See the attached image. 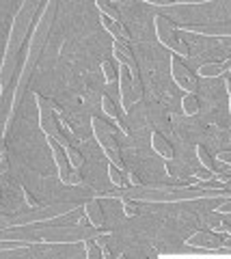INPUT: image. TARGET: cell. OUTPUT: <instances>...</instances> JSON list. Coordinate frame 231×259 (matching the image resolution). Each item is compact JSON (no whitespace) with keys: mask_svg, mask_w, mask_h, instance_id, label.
I'll return each instance as SVG.
<instances>
[{"mask_svg":"<svg viewBox=\"0 0 231 259\" xmlns=\"http://www.w3.org/2000/svg\"><path fill=\"white\" fill-rule=\"evenodd\" d=\"M54 15H57V3H54V0H48V3L43 5L41 13H39V18H37L33 35H30V46H28V52H26V61H24V67H22L20 76H18V87H15V91H13L11 108H9V115H7V121H5V130H3L5 139H7V134L11 132V125H13L15 115H18V110H20L22 97H24V93H26V89H28L30 76H33V71L37 67L39 59H41V52H43V48H45L48 35H50Z\"/></svg>","mask_w":231,"mask_h":259,"instance_id":"1","label":"cell"},{"mask_svg":"<svg viewBox=\"0 0 231 259\" xmlns=\"http://www.w3.org/2000/svg\"><path fill=\"white\" fill-rule=\"evenodd\" d=\"M117 199H136L138 203H179V201H199L212 197L229 199L225 188H197V186H132L117 194H108Z\"/></svg>","mask_w":231,"mask_h":259,"instance_id":"2","label":"cell"},{"mask_svg":"<svg viewBox=\"0 0 231 259\" xmlns=\"http://www.w3.org/2000/svg\"><path fill=\"white\" fill-rule=\"evenodd\" d=\"M39 7H41L39 0H24L20 5L18 13L13 15L11 30H9V37H7L5 56H3V63H0V93H5L11 84L15 67H18V54L22 50L24 41H26V35H28L30 26H33L35 13H37Z\"/></svg>","mask_w":231,"mask_h":259,"instance_id":"3","label":"cell"},{"mask_svg":"<svg viewBox=\"0 0 231 259\" xmlns=\"http://www.w3.org/2000/svg\"><path fill=\"white\" fill-rule=\"evenodd\" d=\"M41 244H78L84 240H95L100 236L102 227L93 225H74V227H39L33 229Z\"/></svg>","mask_w":231,"mask_h":259,"instance_id":"4","label":"cell"},{"mask_svg":"<svg viewBox=\"0 0 231 259\" xmlns=\"http://www.w3.org/2000/svg\"><path fill=\"white\" fill-rule=\"evenodd\" d=\"M76 209H80V203H52L45 207H33V212H28V214L0 216V229H18V227H30L35 223L54 221V218L74 214Z\"/></svg>","mask_w":231,"mask_h":259,"instance_id":"5","label":"cell"},{"mask_svg":"<svg viewBox=\"0 0 231 259\" xmlns=\"http://www.w3.org/2000/svg\"><path fill=\"white\" fill-rule=\"evenodd\" d=\"M91 127H93L95 141H98L100 147L104 149V156L108 158V162L115 164L121 173H125V164H123L121 153H119V147H117V141H115V130L108 123H104V119H100V117L91 119Z\"/></svg>","mask_w":231,"mask_h":259,"instance_id":"6","label":"cell"},{"mask_svg":"<svg viewBox=\"0 0 231 259\" xmlns=\"http://www.w3.org/2000/svg\"><path fill=\"white\" fill-rule=\"evenodd\" d=\"M154 26H156V37H158V41H160L164 48L173 50L175 56H179V59H186V56L190 54L186 41L177 35V30H179V28L175 26V24H173L169 18H166V15L156 13Z\"/></svg>","mask_w":231,"mask_h":259,"instance_id":"7","label":"cell"},{"mask_svg":"<svg viewBox=\"0 0 231 259\" xmlns=\"http://www.w3.org/2000/svg\"><path fill=\"white\" fill-rule=\"evenodd\" d=\"M35 104H37V110H39V127H41V132H43L45 136H50V139H54V141L61 145V147H67L69 141L61 134V130H59V119H57V115L52 112V108L48 106V100H45L43 95L35 93Z\"/></svg>","mask_w":231,"mask_h":259,"instance_id":"8","label":"cell"},{"mask_svg":"<svg viewBox=\"0 0 231 259\" xmlns=\"http://www.w3.org/2000/svg\"><path fill=\"white\" fill-rule=\"evenodd\" d=\"M171 76L175 80V84H177L179 89H184L186 93L195 95L197 93V87H199V80L197 76L190 71L184 63H181L179 56H173L171 59Z\"/></svg>","mask_w":231,"mask_h":259,"instance_id":"9","label":"cell"},{"mask_svg":"<svg viewBox=\"0 0 231 259\" xmlns=\"http://www.w3.org/2000/svg\"><path fill=\"white\" fill-rule=\"evenodd\" d=\"M117 82H119V95H121V108H123V112H127L134 104V89H132L130 71H127L123 65H121V69L117 71Z\"/></svg>","mask_w":231,"mask_h":259,"instance_id":"10","label":"cell"},{"mask_svg":"<svg viewBox=\"0 0 231 259\" xmlns=\"http://www.w3.org/2000/svg\"><path fill=\"white\" fill-rule=\"evenodd\" d=\"M45 141H48V147L52 149L54 162H57V166H59V177H61V182L67 184L69 173H71V166H69V160H67V156H65V151H63L61 145L54 141V139H50V136H45Z\"/></svg>","mask_w":231,"mask_h":259,"instance_id":"11","label":"cell"},{"mask_svg":"<svg viewBox=\"0 0 231 259\" xmlns=\"http://www.w3.org/2000/svg\"><path fill=\"white\" fill-rule=\"evenodd\" d=\"M186 246H195V248H220L222 242L214 236L212 231H195L193 236L186 240Z\"/></svg>","mask_w":231,"mask_h":259,"instance_id":"12","label":"cell"},{"mask_svg":"<svg viewBox=\"0 0 231 259\" xmlns=\"http://www.w3.org/2000/svg\"><path fill=\"white\" fill-rule=\"evenodd\" d=\"M181 30L195 32V35H208V37H225V39H229L231 35L229 26H203V24H186V26H181Z\"/></svg>","mask_w":231,"mask_h":259,"instance_id":"13","label":"cell"},{"mask_svg":"<svg viewBox=\"0 0 231 259\" xmlns=\"http://www.w3.org/2000/svg\"><path fill=\"white\" fill-rule=\"evenodd\" d=\"M102 26H104L110 32V35L117 39V41H123V44H130L132 41V35H130V30L125 28L123 22H113V20H108V18H102Z\"/></svg>","mask_w":231,"mask_h":259,"instance_id":"14","label":"cell"},{"mask_svg":"<svg viewBox=\"0 0 231 259\" xmlns=\"http://www.w3.org/2000/svg\"><path fill=\"white\" fill-rule=\"evenodd\" d=\"M82 209H84V216H86V221H89V225L104 227V212H102V205H100L98 199L86 201V203L82 205Z\"/></svg>","mask_w":231,"mask_h":259,"instance_id":"15","label":"cell"},{"mask_svg":"<svg viewBox=\"0 0 231 259\" xmlns=\"http://www.w3.org/2000/svg\"><path fill=\"white\" fill-rule=\"evenodd\" d=\"M151 147L158 156H162L164 160H175V151L171 147V143L164 139L160 132H151Z\"/></svg>","mask_w":231,"mask_h":259,"instance_id":"16","label":"cell"},{"mask_svg":"<svg viewBox=\"0 0 231 259\" xmlns=\"http://www.w3.org/2000/svg\"><path fill=\"white\" fill-rule=\"evenodd\" d=\"M102 110H104V115H108L110 119L117 121V125L121 127V132H123L125 136H130V130H127V125L121 121V117H119V110H117V106H115V102L110 100L108 95H102Z\"/></svg>","mask_w":231,"mask_h":259,"instance_id":"17","label":"cell"},{"mask_svg":"<svg viewBox=\"0 0 231 259\" xmlns=\"http://www.w3.org/2000/svg\"><path fill=\"white\" fill-rule=\"evenodd\" d=\"M225 71H229V61L225 63H208V65H201L197 74L201 78H216V76H222Z\"/></svg>","mask_w":231,"mask_h":259,"instance_id":"18","label":"cell"},{"mask_svg":"<svg viewBox=\"0 0 231 259\" xmlns=\"http://www.w3.org/2000/svg\"><path fill=\"white\" fill-rule=\"evenodd\" d=\"M95 7L100 9L102 18H108V20H113V22H121V13H119L110 3H106V0H98V3H95Z\"/></svg>","mask_w":231,"mask_h":259,"instance_id":"19","label":"cell"},{"mask_svg":"<svg viewBox=\"0 0 231 259\" xmlns=\"http://www.w3.org/2000/svg\"><path fill=\"white\" fill-rule=\"evenodd\" d=\"M63 151H65V156H67V160H69V166H71V168H76V171H80V166L84 164L82 153L78 151L76 147H71V145H67V147H63Z\"/></svg>","mask_w":231,"mask_h":259,"instance_id":"20","label":"cell"},{"mask_svg":"<svg viewBox=\"0 0 231 259\" xmlns=\"http://www.w3.org/2000/svg\"><path fill=\"white\" fill-rule=\"evenodd\" d=\"M181 110H184V115L195 117L197 112H199V100H197V95L186 93L184 100H181Z\"/></svg>","mask_w":231,"mask_h":259,"instance_id":"21","label":"cell"},{"mask_svg":"<svg viewBox=\"0 0 231 259\" xmlns=\"http://www.w3.org/2000/svg\"><path fill=\"white\" fill-rule=\"evenodd\" d=\"M102 74H104L106 84L117 82V67L113 65V61H102Z\"/></svg>","mask_w":231,"mask_h":259,"instance_id":"22","label":"cell"},{"mask_svg":"<svg viewBox=\"0 0 231 259\" xmlns=\"http://www.w3.org/2000/svg\"><path fill=\"white\" fill-rule=\"evenodd\" d=\"M9 171V153H7V139L0 134V175Z\"/></svg>","mask_w":231,"mask_h":259,"instance_id":"23","label":"cell"},{"mask_svg":"<svg viewBox=\"0 0 231 259\" xmlns=\"http://www.w3.org/2000/svg\"><path fill=\"white\" fill-rule=\"evenodd\" d=\"M197 158H199V162L203 164V168H210V171H214V160H212V156L208 153V149L203 147V145H197Z\"/></svg>","mask_w":231,"mask_h":259,"instance_id":"24","label":"cell"},{"mask_svg":"<svg viewBox=\"0 0 231 259\" xmlns=\"http://www.w3.org/2000/svg\"><path fill=\"white\" fill-rule=\"evenodd\" d=\"M108 180L113 182L117 188H121V186L125 184V177H123V173L119 171V168L115 166V164H108Z\"/></svg>","mask_w":231,"mask_h":259,"instance_id":"25","label":"cell"},{"mask_svg":"<svg viewBox=\"0 0 231 259\" xmlns=\"http://www.w3.org/2000/svg\"><path fill=\"white\" fill-rule=\"evenodd\" d=\"M84 250H86V257L89 259H100L102 257V248L95 244V240H84Z\"/></svg>","mask_w":231,"mask_h":259,"instance_id":"26","label":"cell"},{"mask_svg":"<svg viewBox=\"0 0 231 259\" xmlns=\"http://www.w3.org/2000/svg\"><path fill=\"white\" fill-rule=\"evenodd\" d=\"M121 207H123V216H127V218L138 216V203H134V201L121 199Z\"/></svg>","mask_w":231,"mask_h":259,"instance_id":"27","label":"cell"},{"mask_svg":"<svg viewBox=\"0 0 231 259\" xmlns=\"http://www.w3.org/2000/svg\"><path fill=\"white\" fill-rule=\"evenodd\" d=\"M195 180H201V182H210L214 180V171H210V168H199V171H195Z\"/></svg>","mask_w":231,"mask_h":259,"instance_id":"28","label":"cell"},{"mask_svg":"<svg viewBox=\"0 0 231 259\" xmlns=\"http://www.w3.org/2000/svg\"><path fill=\"white\" fill-rule=\"evenodd\" d=\"M22 194H24V201H26V205H28V207H39L37 199L33 197V192H30L26 186H22Z\"/></svg>","mask_w":231,"mask_h":259,"instance_id":"29","label":"cell"},{"mask_svg":"<svg viewBox=\"0 0 231 259\" xmlns=\"http://www.w3.org/2000/svg\"><path fill=\"white\" fill-rule=\"evenodd\" d=\"M80 184H82V177H80V173H78L76 168H71L69 180H67V186H80Z\"/></svg>","mask_w":231,"mask_h":259,"instance_id":"30","label":"cell"},{"mask_svg":"<svg viewBox=\"0 0 231 259\" xmlns=\"http://www.w3.org/2000/svg\"><path fill=\"white\" fill-rule=\"evenodd\" d=\"M166 173H169L171 177H177L179 175V164H173V160H166Z\"/></svg>","mask_w":231,"mask_h":259,"instance_id":"31","label":"cell"},{"mask_svg":"<svg viewBox=\"0 0 231 259\" xmlns=\"http://www.w3.org/2000/svg\"><path fill=\"white\" fill-rule=\"evenodd\" d=\"M48 106L52 108V112L57 115V119H59V117H63V108H61V104H59L57 100H48Z\"/></svg>","mask_w":231,"mask_h":259,"instance_id":"32","label":"cell"},{"mask_svg":"<svg viewBox=\"0 0 231 259\" xmlns=\"http://www.w3.org/2000/svg\"><path fill=\"white\" fill-rule=\"evenodd\" d=\"M216 214H225V216H229V212H231V201L229 199H225V203L222 205H218L216 209H214Z\"/></svg>","mask_w":231,"mask_h":259,"instance_id":"33","label":"cell"},{"mask_svg":"<svg viewBox=\"0 0 231 259\" xmlns=\"http://www.w3.org/2000/svg\"><path fill=\"white\" fill-rule=\"evenodd\" d=\"M147 5H151V7H173L175 0H147Z\"/></svg>","mask_w":231,"mask_h":259,"instance_id":"34","label":"cell"},{"mask_svg":"<svg viewBox=\"0 0 231 259\" xmlns=\"http://www.w3.org/2000/svg\"><path fill=\"white\" fill-rule=\"evenodd\" d=\"M125 180L130 182L132 186H141V177L136 173H132V171H125Z\"/></svg>","mask_w":231,"mask_h":259,"instance_id":"35","label":"cell"},{"mask_svg":"<svg viewBox=\"0 0 231 259\" xmlns=\"http://www.w3.org/2000/svg\"><path fill=\"white\" fill-rule=\"evenodd\" d=\"M218 160L225 162V164H229V162H231V151H227V149L220 151V153H218Z\"/></svg>","mask_w":231,"mask_h":259,"instance_id":"36","label":"cell"},{"mask_svg":"<svg viewBox=\"0 0 231 259\" xmlns=\"http://www.w3.org/2000/svg\"><path fill=\"white\" fill-rule=\"evenodd\" d=\"M225 91H227V95H231V78H229V71H225Z\"/></svg>","mask_w":231,"mask_h":259,"instance_id":"37","label":"cell"},{"mask_svg":"<svg viewBox=\"0 0 231 259\" xmlns=\"http://www.w3.org/2000/svg\"><path fill=\"white\" fill-rule=\"evenodd\" d=\"M214 231H218V233H227V236H229V225H220V227H216Z\"/></svg>","mask_w":231,"mask_h":259,"instance_id":"38","label":"cell"},{"mask_svg":"<svg viewBox=\"0 0 231 259\" xmlns=\"http://www.w3.org/2000/svg\"><path fill=\"white\" fill-rule=\"evenodd\" d=\"M0 199H3V192H0Z\"/></svg>","mask_w":231,"mask_h":259,"instance_id":"39","label":"cell"}]
</instances>
